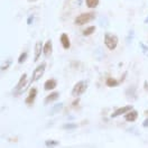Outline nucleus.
<instances>
[{
	"instance_id": "nucleus-21",
	"label": "nucleus",
	"mask_w": 148,
	"mask_h": 148,
	"mask_svg": "<svg viewBox=\"0 0 148 148\" xmlns=\"http://www.w3.org/2000/svg\"><path fill=\"white\" fill-rule=\"evenodd\" d=\"M33 20H34V16H30L27 20V24L28 25H32V23H33Z\"/></svg>"
},
{
	"instance_id": "nucleus-24",
	"label": "nucleus",
	"mask_w": 148,
	"mask_h": 148,
	"mask_svg": "<svg viewBox=\"0 0 148 148\" xmlns=\"http://www.w3.org/2000/svg\"><path fill=\"white\" fill-rule=\"evenodd\" d=\"M145 23H146V24H148V17L146 18V20H145Z\"/></svg>"
},
{
	"instance_id": "nucleus-9",
	"label": "nucleus",
	"mask_w": 148,
	"mask_h": 148,
	"mask_svg": "<svg viewBox=\"0 0 148 148\" xmlns=\"http://www.w3.org/2000/svg\"><path fill=\"white\" fill-rule=\"evenodd\" d=\"M36 95H37V89H35V88L30 89L29 94H28V98L26 99V103H27V104H33V102L35 101Z\"/></svg>"
},
{
	"instance_id": "nucleus-1",
	"label": "nucleus",
	"mask_w": 148,
	"mask_h": 148,
	"mask_svg": "<svg viewBox=\"0 0 148 148\" xmlns=\"http://www.w3.org/2000/svg\"><path fill=\"white\" fill-rule=\"evenodd\" d=\"M95 17V14L94 12H84L82 15L77 16L75 18V25H84V24H88L89 21L93 20Z\"/></svg>"
},
{
	"instance_id": "nucleus-5",
	"label": "nucleus",
	"mask_w": 148,
	"mask_h": 148,
	"mask_svg": "<svg viewBox=\"0 0 148 148\" xmlns=\"http://www.w3.org/2000/svg\"><path fill=\"white\" fill-rule=\"evenodd\" d=\"M27 75L26 74H23L21 75V77H20V80H19V82L17 83V86H16V92L17 94H20V93H23L25 90H26V88H27Z\"/></svg>"
},
{
	"instance_id": "nucleus-7",
	"label": "nucleus",
	"mask_w": 148,
	"mask_h": 148,
	"mask_svg": "<svg viewBox=\"0 0 148 148\" xmlns=\"http://www.w3.org/2000/svg\"><path fill=\"white\" fill-rule=\"evenodd\" d=\"M137 118H138V112L136 110H134V109H131L130 111H128V112L126 113V116H125V119L127 121H130V122H134Z\"/></svg>"
},
{
	"instance_id": "nucleus-22",
	"label": "nucleus",
	"mask_w": 148,
	"mask_h": 148,
	"mask_svg": "<svg viewBox=\"0 0 148 148\" xmlns=\"http://www.w3.org/2000/svg\"><path fill=\"white\" fill-rule=\"evenodd\" d=\"M140 47H141V48H143L144 51H146V52L148 51V47H147V46H145V45H144V44H141V43H140Z\"/></svg>"
},
{
	"instance_id": "nucleus-8",
	"label": "nucleus",
	"mask_w": 148,
	"mask_h": 148,
	"mask_svg": "<svg viewBox=\"0 0 148 148\" xmlns=\"http://www.w3.org/2000/svg\"><path fill=\"white\" fill-rule=\"evenodd\" d=\"M43 52V45H42V42H37L35 48H34V60L37 61L39 58V56Z\"/></svg>"
},
{
	"instance_id": "nucleus-13",
	"label": "nucleus",
	"mask_w": 148,
	"mask_h": 148,
	"mask_svg": "<svg viewBox=\"0 0 148 148\" xmlns=\"http://www.w3.org/2000/svg\"><path fill=\"white\" fill-rule=\"evenodd\" d=\"M58 95H60V93L58 92H53L51 93L48 97H47L46 99H45V103H49V102L52 101H55V100H57L58 99Z\"/></svg>"
},
{
	"instance_id": "nucleus-18",
	"label": "nucleus",
	"mask_w": 148,
	"mask_h": 148,
	"mask_svg": "<svg viewBox=\"0 0 148 148\" xmlns=\"http://www.w3.org/2000/svg\"><path fill=\"white\" fill-rule=\"evenodd\" d=\"M75 128H77V125L76 123H65L64 126H63V129H66V130L75 129Z\"/></svg>"
},
{
	"instance_id": "nucleus-16",
	"label": "nucleus",
	"mask_w": 148,
	"mask_h": 148,
	"mask_svg": "<svg viewBox=\"0 0 148 148\" xmlns=\"http://www.w3.org/2000/svg\"><path fill=\"white\" fill-rule=\"evenodd\" d=\"M119 84V82L118 81H116L114 79H112V77H108L107 79V85L108 86H110V88H112V86H116V85H118Z\"/></svg>"
},
{
	"instance_id": "nucleus-19",
	"label": "nucleus",
	"mask_w": 148,
	"mask_h": 148,
	"mask_svg": "<svg viewBox=\"0 0 148 148\" xmlns=\"http://www.w3.org/2000/svg\"><path fill=\"white\" fill-rule=\"evenodd\" d=\"M27 56L28 54L26 53V52H24V53H21L20 54V56H19V58H18V63L19 64H21V63H24L25 61H26V58H27Z\"/></svg>"
},
{
	"instance_id": "nucleus-11",
	"label": "nucleus",
	"mask_w": 148,
	"mask_h": 148,
	"mask_svg": "<svg viewBox=\"0 0 148 148\" xmlns=\"http://www.w3.org/2000/svg\"><path fill=\"white\" fill-rule=\"evenodd\" d=\"M43 53H44L45 56L51 55V53H52V40L51 39H48L46 43H45V45L43 47Z\"/></svg>"
},
{
	"instance_id": "nucleus-10",
	"label": "nucleus",
	"mask_w": 148,
	"mask_h": 148,
	"mask_svg": "<svg viewBox=\"0 0 148 148\" xmlns=\"http://www.w3.org/2000/svg\"><path fill=\"white\" fill-rule=\"evenodd\" d=\"M56 85H57L56 80H54V79H49V80H47L46 82H45L44 88H45V90L49 91V90H53L54 88H56Z\"/></svg>"
},
{
	"instance_id": "nucleus-6",
	"label": "nucleus",
	"mask_w": 148,
	"mask_h": 148,
	"mask_svg": "<svg viewBox=\"0 0 148 148\" xmlns=\"http://www.w3.org/2000/svg\"><path fill=\"white\" fill-rule=\"evenodd\" d=\"M132 109V106H125V107H121L119 108L118 110H116L112 114H111V117L112 118H114V117H118V116H120V114H126L128 111H130Z\"/></svg>"
},
{
	"instance_id": "nucleus-17",
	"label": "nucleus",
	"mask_w": 148,
	"mask_h": 148,
	"mask_svg": "<svg viewBox=\"0 0 148 148\" xmlns=\"http://www.w3.org/2000/svg\"><path fill=\"white\" fill-rule=\"evenodd\" d=\"M94 30H95V27L94 26H90L89 28H86V29L83 30V35L84 36H89V35H91V34L94 33Z\"/></svg>"
},
{
	"instance_id": "nucleus-3",
	"label": "nucleus",
	"mask_w": 148,
	"mask_h": 148,
	"mask_svg": "<svg viewBox=\"0 0 148 148\" xmlns=\"http://www.w3.org/2000/svg\"><path fill=\"white\" fill-rule=\"evenodd\" d=\"M104 44L109 49H114L118 45V37L112 34H106L104 35Z\"/></svg>"
},
{
	"instance_id": "nucleus-15",
	"label": "nucleus",
	"mask_w": 148,
	"mask_h": 148,
	"mask_svg": "<svg viewBox=\"0 0 148 148\" xmlns=\"http://www.w3.org/2000/svg\"><path fill=\"white\" fill-rule=\"evenodd\" d=\"M85 3L90 8H95L99 5V0H85Z\"/></svg>"
},
{
	"instance_id": "nucleus-12",
	"label": "nucleus",
	"mask_w": 148,
	"mask_h": 148,
	"mask_svg": "<svg viewBox=\"0 0 148 148\" xmlns=\"http://www.w3.org/2000/svg\"><path fill=\"white\" fill-rule=\"evenodd\" d=\"M61 43H62V46L64 47L65 49H69L70 46H71L69 36H67L66 34H62V36H61Z\"/></svg>"
},
{
	"instance_id": "nucleus-2",
	"label": "nucleus",
	"mask_w": 148,
	"mask_h": 148,
	"mask_svg": "<svg viewBox=\"0 0 148 148\" xmlns=\"http://www.w3.org/2000/svg\"><path fill=\"white\" fill-rule=\"evenodd\" d=\"M86 89H88V82L86 81H80L74 85L73 90H72V95L77 98V97L82 95L86 91Z\"/></svg>"
},
{
	"instance_id": "nucleus-20",
	"label": "nucleus",
	"mask_w": 148,
	"mask_h": 148,
	"mask_svg": "<svg viewBox=\"0 0 148 148\" xmlns=\"http://www.w3.org/2000/svg\"><path fill=\"white\" fill-rule=\"evenodd\" d=\"M45 145L46 146H57L58 145V141H55V140H47L46 143H45Z\"/></svg>"
},
{
	"instance_id": "nucleus-14",
	"label": "nucleus",
	"mask_w": 148,
	"mask_h": 148,
	"mask_svg": "<svg viewBox=\"0 0 148 148\" xmlns=\"http://www.w3.org/2000/svg\"><path fill=\"white\" fill-rule=\"evenodd\" d=\"M62 108H63V103H57V104H55L54 107H53V109L51 110V114H55V113H57V112H60V111L62 110Z\"/></svg>"
},
{
	"instance_id": "nucleus-4",
	"label": "nucleus",
	"mask_w": 148,
	"mask_h": 148,
	"mask_svg": "<svg viewBox=\"0 0 148 148\" xmlns=\"http://www.w3.org/2000/svg\"><path fill=\"white\" fill-rule=\"evenodd\" d=\"M45 67H46V63H42L40 65H38L36 69H35V71L33 72V75H32V80L29 81V83H32V82H34V81H37V80H39V79L43 76L44 72H45Z\"/></svg>"
},
{
	"instance_id": "nucleus-23",
	"label": "nucleus",
	"mask_w": 148,
	"mask_h": 148,
	"mask_svg": "<svg viewBox=\"0 0 148 148\" xmlns=\"http://www.w3.org/2000/svg\"><path fill=\"white\" fill-rule=\"evenodd\" d=\"M143 126L146 127V128H148V119H146V120L143 122Z\"/></svg>"
}]
</instances>
